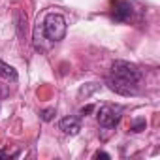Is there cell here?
Here are the masks:
<instances>
[{"label": "cell", "instance_id": "obj_1", "mask_svg": "<svg viewBox=\"0 0 160 160\" xmlns=\"http://www.w3.org/2000/svg\"><path fill=\"white\" fill-rule=\"evenodd\" d=\"M141 79H143V73L138 66L126 60H115L108 75V87L117 94L132 96L139 91Z\"/></svg>", "mask_w": 160, "mask_h": 160}, {"label": "cell", "instance_id": "obj_2", "mask_svg": "<svg viewBox=\"0 0 160 160\" xmlns=\"http://www.w3.org/2000/svg\"><path fill=\"white\" fill-rule=\"evenodd\" d=\"M42 27L49 42H60L66 36V19L60 13H47Z\"/></svg>", "mask_w": 160, "mask_h": 160}, {"label": "cell", "instance_id": "obj_3", "mask_svg": "<svg viewBox=\"0 0 160 160\" xmlns=\"http://www.w3.org/2000/svg\"><path fill=\"white\" fill-rule=\"evenodd\" d=\"M121 117H122V108L121 106L106 104L98 111V124L102 128H115L121 122Z\"/></svg>", "mask_w": 160, "mask_h": 160}, {"label": "cell", "instance_id": "obj_4", "mask_svg": "<svg viewBox=\"0 0 160 160\" xmlns=\"http://www.w3.org/2000/svg\"><path fill=\"white\" fill-rule=\"evenodd\" d=\"M134 10H132V4L128 2V0H115V2L111 4V17L119 23H124L132 17Z\"/></svg>", "mask_w": 160, "mask_h": 160}, {"label": "cell", "instance_id": "obj_5", "mask_svg": "<svg viewBox=\"0 0 160 160\" xmlns=\"http://www.w3.org/2000/svg\"><path fill=\"white\" fill-rule=\"evenodd\" d=\"M58 128H60L64 134H68V136H75L79 130H81V124H79V119H77V117L70 115V117H64V119H60V122H58Z\"/></svg>", "mask_w": 160, "mask_h": 160}, {"label": "cell", "instance_id": "obj_6", "mask_svg": "<svg viewBox=\"0 0 160 160\" xmlns=\"http://www.w3.org/2000/svg\"><path fill=\"white\" fill-rule=\"evenodd\" d=\"M13 19H15L17 36H19V38H25V34H27V15H23V13H21V10H15Z\"/></svg>", "mask_w": 160, "mask_h": 160}, {"label": "cell", "instance_id": "obj_7", "mask_svg": "<svg viewBox=\"0 0 160 160\" xmlns=\"http://www.w3.org/2000/svg\"><path fill=\"white\" fill-rule=\"evenodd\" d=\"M0 77H4V79H10V81H17V70L10 64H6L2 58H0Z\"/></svg>", "mask_w": 160, "mask_h": 160}, {"label": "cell", "instance_id": "obj_8", "mask_svg": "<svg viewBox=\"0 0 160 160\" xmlns=\"http://www.w3.org/2000/svg\"><path fill=\"white\" fill-rule=\"evenodd\" d=\"M100 89V83H87L85 87H81V89H79V96H91L92 92H96Z\"/></svg>", "mask_w": 160, "mask_h": 160}, {"label": "cell", "instance_id": "obj_9", "mask_svg": "<svg viewBox=\"0 0 160 160\" xmlns=\"http://www.w3.org/2000/svg\"><path fill=\"white\" fill-rule=\"evenodd\" d=\"M145 126H147V121H145V119H136V121H132L130 130H132V132H143Z\"/></svg>", "mask_w": 160, "mask_h": 160}, {"label": "cell", "instance_id": "obj_10", "mask_svg": "<svg viewBox=\"0 0 160 160\" xmlns=\"http://www.w3.org/2000/svg\"><path fill=\"white\" fill-rule=\"evenodd\" d=\"M53 115H55V109H43L42 111V119L47 122V121H51L53 119Z\"/></svg>", "mask_w": 160, "mask_h": 160}, {"label": "cell", "instance_id": "obj_11", "mask_svg": "<svg viewBox=\"0 0 160 160\" xmlns=\"http://www.w3.org/2000/svg\"><path fill=\"white\" fill-rule=\"evenodd\" d=\"M94 158H104V160H109L111 156H109L108 152H104V151H98V152H94Z\"/></svg>", "mask_w": 160, "mask_h": 160}, {"label": "cell", "instance_id": "obj_12", "mask_svg": "<svg viewBox=\"0 0 160 160\" xmlns=\"http://www.w3.org/2000/svg\"><path fill=\"white\" fill-rule=\"evenodd\" d=\"M94 111V106H85V108H81V115H89V113H92Z\"/></svg>", "mask_w": 160, "mask_h": 160}, {"label": "cell", "instance_id": "obj_13", "mask_svg": "<svg viewBox=\"0 0 160 160\" xmlns=\"http://www.w3.org/2000/svg\"><path fill=\"white\" fill-rule=\"evenodd\" d=\"M17 154H19V152H13V154H12V152H6V151H0V158H13V156H17Z\"/></svg>", "mask_w": 160, "mask_h": 160}]
</instances>
